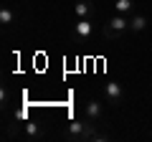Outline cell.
Returning a JSON list of instances; mask_svg holds the SVG:
<instances>
[{"instance_id": "cell-3", "label": "cell", "mask_w": 152, "mask_h": 142, "mask_svg": "<svg viewBox=\"0 0 152 142\" xmlns=\"http://www.w3.org/2000/svg\"><path fill=\"white\" fill-rule=\"evenodd\" d=\"M91 36H94V23H91V18H76L74 31H71V38H74L76 43H89Z\"/></svg>"}, {"instance_id": "cell-9", "label": "cell", "mask_w": 152, "mask_h": 142, "mask_svg": "<svg viewBox=\"0 0 152 142\" xmlns=\"http://www.w3.org/2000/svg\"><path fill=\"white\" fill-rule=\"evenodd\" d=\"M23 132H26V137H31V140H41V137H43V130H41L36 122H26V124H23Z\"/></svg>"}, {"instance_id": "cell-7", "label": "cell", "mask_w": 152, "mask_h": 142, "mask_svg": "<svg viewBox=\"0 0 152 142\" xmlns=\"http://www.w3.org/2000/svg\"><path fill=\"white\" fill-rule=\"evenodd\" d=\"M91 13H94L91 0H76L74 3V15L76 18H91Z\"/></svg>"}, {"instance_id": "cell-6", "label": "cell", "mask_w": 152, "mask_h": 142, "mask_svg": "<svg viewBox=\"0 0 152 142\" xmlns=\"http://www.w3.org/2000/svg\"><path fill=\"white\" fill-rule=\"evenodd\" d=\"M147 15H142V13H132L129 15V33H142L147 31Z\"/></svg>"}, {"instance_id": "cell-8", "label": "cell", "mask_w": 152, "mask_h": 142, "mask_svg": "<svg viewBox=\"0 0 152 142\" xmlns=\"http://www.w3.org/2000/svg\"><path fill=\"white\" fill-rule=\"evenodd\" d=\"M114 10L122 15H132L134 13V0H114Z\"/></svg>"}, {"instance_id": "cell-4", "label": "cell", "mask_w": 152, "mask_h": 142, "mask_svg": "<svg viewBox=\"0 0 152 142\" xmlns=\"http://www.w3.org/2000/svg\"><path fill=\"white\" fill-rule=\"evenodd\" d=\"M102 94H104V99H107L112 107H119V104L124 102V89H122L119 81H107L102 86Z\"/></svg>"}, {"instance_id": "cell-10", "label": "cell", "mask_w": 152, "mask_h": 142, "mask_svg": "<svg viewBox=\"0 0 152 142\" xmlns=\"http://www.w3.org/2000/svg\"><path fill=\"white\" fill-rule=\"evenodd\" d=\"M15 20V10H13V8H3V10H0V23H3V26H10V23Z\"/></svg>"}, {"instance_id": "cell-2", "label": "cell", "mask_w": 152, "mask_h": 142, "mask_svg": "<svg viewBox=\"0 0 152 142\" xmlns=\"http://www.w3.org/2000/svg\"><path fill=\"white\" fill-rule=\"evenodd\" d=\"M102 33H104V38H107V41H119V38H124L127 33H129V18L122 15V13H117L114 18H109V20L104 23Z\"/></svg>"}, {"instance_id": "cell-1", "label": "cell", "mask_w": 152, "mask_h": 142, "mask_svg": "<svg viewBox=\"0 0 152 142\" xmlns=\"http://www.w3.org/2000/svg\"><path fill=\"white\" fill-rule=\"evenodd\" d=\"M64 140H76V142H107L109 135L104 132H96V124L91 119L86 122H71L69 130H66Z\"/></svg>"}, {"instance_id": "cell-5", "label": "cell", "mask_w": 152, "mask_h": 142, "mask_svg": "<svg viewBox=\"0 0 152 142\" xmlns=\"http://www.w3.org/2000/svg\"><path fill=\"white\" fill-rule=\"evenodd\" d=\"M84 114H86V119H91V122H96V119H102V114H104V109H102V104H99L96 99H89V102L84 104Z\"/></svg>"}]
</instances>
